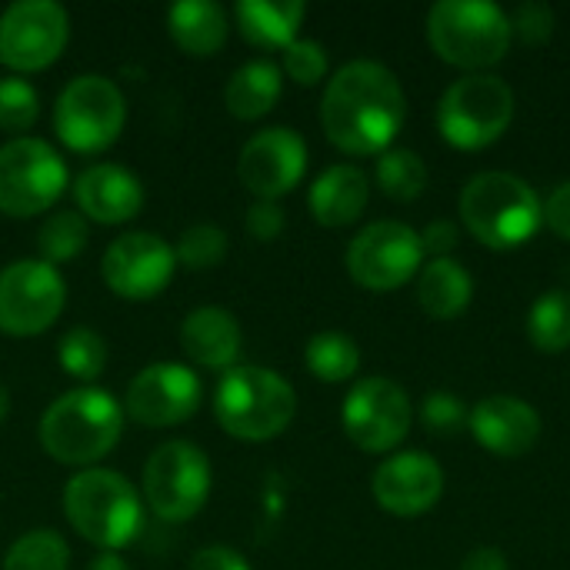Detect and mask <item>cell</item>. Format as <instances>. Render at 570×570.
I'll return each mask as SVG.
<instances>
[{
	"label": "cell",
	"instance_id": "cell-1",
	"mask_svg": "<svg viewBox=\"0 0 570 570\" xmlns=\"http://www.w3.org/2000/svg\"><path fill=\"white\" fill-rule=\"evenodd\" d=\"M407 117V97L394 70L377 60L344 63L324 87L321 124L327 140L351 154L371 157L391 150Z\"/></svg>",
	"mask_w": 570,
	"mask_h": 570
},
{
	"label": "cell",
	"instance_id": "cell-2",
	"mask_svg": "<svg viewBox=\"0 0 570 570\" xmlns=\"http://www.w3.org/2000/svg\"><path fill=\"white\" fill-rule=\"evenodd\" d=\"M124 404L94 384L60 394L40 417L37 438L47 458L57 464L87 471L97 468L124 434Z\"/></svg>",
	"mask_w": 570,
	"mask_h": 570
},
{
	"label": "cell",
	"instance_id": "cell-3",
	"mask_svg": "<svg viewBox=\"0 0 570 570\" xmlns=\"http://www.w3.org/2000/svg\"><path fill=\"white\" fill-rule=\"evenodd\" d=\"M63 514L70 528L100 551H124L144 528V501L137 488L110 468L77 471L63 488Z\"/></svg>",
	"mask_w": 570,
	"mask_h": 570
},
{
	"label": "cell",
	"instance_id": "cell-4",
	"mask_svg": "<svg viewBox=\"0 0 570 570\" xmlns=\"http://www.w3.org/2000/svg\"><path fill=\"white\" fill-rule=\"evenodd\" d=\"M464 227L494 250L528 244L544 224V204L534 187L504 170H484L471 177L458 200Z\"/></svg>",
	"mask_w": 570,
	"mask_h": 570
},
{
	"label": "cell",
	"instance_id": "cell-5",
	"mask_svg": "<svg viewBox=\"0 0 570 570\" xmlns=\"http://www.w3.org/2000/svg\"><path fill=\"white\" fill-rule=\"evenodd\" d=\"M297 414L294 387L271 367H230L214 391V417L237 441H271L291 428Z\"/></svg>",
	"mask_w": 570,
	"mask_h": 570
},
{
	"label": "cell",
	"instance_id": "cell-6",
	"mask_svg": "<svg viewBox=\"0 0 570 570\" xmlns=\"http://www.w3.org/2000/svg\"><path fill=\"white\" fill-rule=\"evenodd\" d=\"M434 53L461 70H488L511 50V20L488 0H441L428 13Z\"/></svg>",
	"mask_w": 570,
	"mask_h": 570
},
{
	"label": "cell",
	"instance_id": "cell-7",
	"mask_svg": "<svg viewBox=\"0 0 570 570\" xmlns=\"http://www.w3.org/2000/svg\"><path fill=\"white\" fill-rule=\"evenodd\" d=\"M127 124V100L104 73H80L67 80L53 104V130L73 154H100L117 144Z\"/></svg>",
	"mask_w": 570,
	"mask_h": 570
},
{
	"label": "cell",
	"instance_id": "cell-8",
	"mask_svg": "<svg viewBox=\"0 0 570 570\" xmlns=\"http://www.w3.org/2000/svg\"><path fill=\"white\" fill-rule=\"evenodd\" d=\"M514 120V90L498 73H468L454 80L438 104V130L458 150L494 144Z\"/></svg>",
	"mask_w": 570,
	"mask_h": 570
},
{
	"label": "cell",
	"instance_id": "cell-9",
	"mask_svg": "<svg viewBox=\"0 0 570 570\" xmlns=\"http://www.w3.org/2000/svg\"><path fill=\"white\" fill-rule=\"evenodd\" d=\"M67 180V164L47 140L13 137L0 147V214H47L60 200Z\"/></svg>",
	"mask_w": 570,
	"mask_h": 570
},
{
	"label": "cell",
	"instance_id": "cell-10",
	"mask_svg": "<svg viewBox=\"0 0 570 570\" xmlns=\"http://www.w3.org/2000/svg\"><path fill=\"white\" fill-rule=\"evenodd\" d=\"M210 498V461L190 441L160 444L144 464V501L167 521L184 524L200 514Z\"/></svg>",
	"mask_w": 570,
	"mask_h": 570
},
{
	"label": "cell",
	"instance_id": "cell-11",
	"mask_svg": "<svg viewBox=\"0 0 570 570\" xmlns=\"http://www.w3.org/2000/svg\"><path fill=\"white\" fill-rule=\"evenodd\" d=\"M70 40V17L57 0H13L0 13V63L17 77L57 63Z\"/></svg>",
	"mask_w": 570,
	"mask_h": 570
},
{
	"label": "cell",
	"instance_id": "cell-12",
	"mask_svg": "<svg viewBox=\"0 0 570 570\" xmlns=\"http://www.w3.org/2000/svg\"><path fill=\"white\" fill-rule=\"evenodd\" d=\"M67 304V284L47 261H13L0 271V334L37 337Z\"/></svg>",
	"mask_w": 570,
	"mask_h": 570
},
{
	"label": "cell",
	"instance_id": "cell-13",
	"mask_svg": "<svg viewBox=\"0 0 570 570\" xmlns=\"http://www.w3.org/2000/svg\"><path fill=\"white\" fill-rule=\"evenodd\" d=\"M424 264L421 234L401 220L367 224L347 247V271L367 291H397Z\"/></svg>",
	"mask_w": 570,
	"mask_h": 570
},
{
	"label": "cell",
	"instance_id": "cell-14",
	"mask_svg": "<svg viewBox=\"0 0 570 570\" xmlns=\"http://www.w3.org/2000/svg\"><path fill=\"white\" fill-rule=\"evenodd\" d=\"M344 434L367 454L394 451L411 431V401L387 377H364L351 387L341 407Z\"/></svg>",
	"mask_w": 570,
	"mask_h": 570
},
{
	"label": "cell",
	"instance_id": "cell-15",
	"mask_svg": "<svg viewBox=\"0 0 570 570\" xmlns=\"http://www.w3.org/2000/svg\"><path fill=\"white\" fill-rule=\"evenodd\" d=\"M204 401V384L194 367L177 361L147 364L124 394V414L140 428H177L197 414Z\"/></svg>",
	"mask_w": 570,
	"mask_h": 570
},
{
	"label": "cell",
	"instance_id": "cell-16",
	"mask_svg": "<svg viewBox=\"0 0 570 570\" xmlns=\"http://www.w3.org/2000/svg\"><path fill=\"white\" fill-rule=\"evenodd\" d=\"M174 247L150 230L120 234L100 261L104 284L124 301H154L174 277Z\"/></svg>",
	"mask_w": 570,
	"mask_h": 570
},
{
	"label": "cell",
	"instance_id": "cell-17",
	"mask_svg": "<svg viewBox=\"0 0 570 570\" xmlns=\"http://www.w3.org/2000/svg\"><path fill=\"white\" fill-rule=\"evenodd\" d=\"M307 170V144L291 127L257 130L237 157V177L257 200H277L291 194Z\"/></svg>",
	"mask_w": 570,
	"mask_h": 570
},
{
	"label": "cell",
	"instance_id": "cell-18",
	"mask_svg": "<svg viewBox=\"0 0 570 570\" xmlns=\"http://www.w3.org/2000/svg\"><path fill=\"white\" fill-rule=\"evenodd\" d=\"M374 501L397 518L428 514L444 494V471L428 451L391 454L371 481Z\"/></svg>",
	"mask_w": 570,
	"mask_h": 570
},
{
	"label": "cell",
	"instance_id": "cell-19",
	"mask_svg": "<svg viewBox=\"0 0 570 570\" xmlns=\"http://www.w3.org/2000/svg\"><path fill=\"white\" fill-rule=\"evenodd\" d=\"M468 424L478 444L498 458H524L541 438V414L511 394L478 401V407L468 414Z\"/></svg>",
	"mask_w": 570,
	"mask_h": 570
},
{
	"label": "cell",
	"instance_id": "cell-20",
	"mask_svg": "<svg viewBox=\"0 0 570 570\" xmlns=\"http://www.w3.org/2000/svg\"><path fill=\"white\" fill-rule=\"evenodd\" d=\"M73 200L83 220L94 224H127L144 207V187L137 174L120 164H90L73 180Z\"/></svg>",
	"mask_w": 570,
	"mask_h": 570
},
{
	"label": "cell",
	"instance_id": "cell-21",
	"mask_svg": "<svg viewBox=\"0 0 570 570\" xmlns=\"http://www.w3.org/2000/svg\"><path fill=\"white\" fill-rule=\"evenodd\" d=\"M244 347V334L237 317L227 307H197L184 317L180 324V351L187 354L190 364L204 371H230L237 367Z\"/></svg>",
	"mask_w": 570,
	"mask_h": 570
},
{
	"label": "cell",
	"instance_id": "cell-22",
	"mask_svg": "<svg viewBox=\"0 0 570 570\" xmlns=\"http://www.w3.org/2000/svg\"><path fill=\"white\" fill-rule=\"evenodd\" d=\"M367 197H371L367 174L354 164H334L311 184L307 204L317 224L347 227L364 214Z\"/></svg>",
	"mask_w": 570,
	"mask_h": 570
},
{
	"label": "cell",
	"instance_id": "cell-23",
	"mask_svg": "<svg viewBox=\"0 0 570 570\" xmlns=\"http://www.w3.org/2000/svg\"><path fill=\"white\" fill-rule=\"evenodd\" d=\"M167 30L174 43L190 57H214L230 33L227 10L214 0H177L167 10Z\"/></svg>",
	"mask_w": 570,
	"mask_h": 570
},
{
	"label": "cell",
	"instance_id": "cell-24",
	"mask_svg": "<svg viewBox=\"0 0 570 570\" xmlns=\"http://www.w3.org/2000/svg\"><path fill=\"white\" fill-rule=\"evenodd\" d=\"M307 7L301 0H237L234 20L247 43L261 50H284L297 40V30L304 23Z\"/></svg>",
	"mask_w": 570,
	"mask_h": 570
},
{
	"label": "cell",
	"instance_id": "cell-25",
	"mask_svg": "<svg viewBox=\"0 0 570 570\" xmlns=\"http://www.w3.org/2000/svg\"><path fill=\"white\" fill-rule=\"evenodd\" d=\"M284 90V70L274 60H247L240 63L224 90V104L237 120H261L274 110Z\"/></svg>",
	"mask_w": 570,
	"mask_h": 570
},
{
	"label": "cell",
	"instance_id": "cell-26",
	"mask_svg": "<svg viewBox=\"0 0 570 570\" xmlns=\"http://www.w3.org/2000/svg\"><path fill=\"white\" fill-rule=\"evenodd\" d=\"M474 297L471 274L454 257H431L417 277V301L434 321H454Z\"/></svg>",
	"mask_w": 570,
	"mask_h": 570
},
{
	"label": "cell",
	"instance_id": "cell-27",
	"mask_svg": "<svg viewBox=\"0 0 570 570\" xmlns=\"http://www.w3.org/2000/svg\"><path fill=\"white\" fill-rule=\"evenodd\" d=\"M304 364L307 371L324 381V384H341L351 381L361 367V347L354 344V337L341 334V331H321L307 341L304 347Z\"/></svg>",
	"mask_w": 570,
	"mask_h": 570
},
{
	"label": "cell",
	"instance_id": "cell-28",
	"mask_svg": "<svg viewBox=\"0 0 570 570\" xmlns=\"http://www.w3.org/2000/svg\"><path fill=\"white\" fill-rule=\"evenodd\" d=\"M528 337L544 354H561L570 347V294L548 291L528 314Z\"/></svg>",
	"mask_w": 570,
	"mask_h": 570
},
{
	"label": "cell",
	"instance_id": "cell-29",
	"mask_svg": "<svg viewBox=\"0 0 570 570\" xmlns=\"http://www.w3.org/2000/svg\"><path fill=\"white\" fill-rule=\"evenodd\" d=\"M70 568V548L67 541L50 531V528H37L20 534L10 551L3 554L0 570H67Z\"/></svg>",
	"mask_w": 570,
	"mask_h": 570
},
{
	"label": "cell",
	"instance_id": "cell-30",
	"mask_svg": "<svg viewBox=\"0 0 570 570\" xmlns=\"http://www.w3.org/2000/svg\"><path fill=\"white\" fill-rule=\"evenodd\" d=\"M377 187L391 200H401V204L417 200L428 187V167H424L421 154L404 150V147L384 150L377 160Z\"/></svg>",
	"mask_w": 570,
	"mask_h": 570
},
{
	"label": "cell",
	"instance_id": "cell-31",
	"mask_svg": "<svg viewBox=\"0 0 570 570\" xmlns=\"http://www.w3.org/2000/svg\"><path fill=\"white\" fill-rule=\"evenodd\" d=\"M57 361L73 381H97L107 367V341L90 327H70L57 344Z\"/></svg>",
	"mask_w": 570,
	"mask_h": 570
},
{
	"label": "cell",
	"instance_id": "cell-32",
	"mask_svg": "<svg viewBox=\"0 0 570 570\" xmlns=\"http://www.w3.org/2000/svg\"><path fill=\"white\" fill-rule=\"evenodd\" d=\"M87 220L77 210H57L50 214L40 230H37V247H40V261L47 264H67L73 261L83 247H87Z\"/></svg>",
	"mask_w": 570,
	"mask_h": 570
},
{
	"label": "cell",
	"instance_id": "cell-33",
	"mask_svg": "<svg viewBox=\"0 0 570 570\" xmlns=\"http://www.w3.org/2000/svg\"><path fill=\"white\" fill-rule=\"evenodd\" d=\"M227 234L217 227V224H190L177 244H174V257H177V267H187V271H214L224 264L227 257Z\"/></svg>",
	"mask_w": 570,
	"mask_h": 570
},
{
	"label": "cell",
	"instance_id": "cell-34",
	"mask_svg": "<svg viewBox=\"0 0 570 570\" xmlns=\"http://www.w3.org/2000/svg\"><path fill=\"white\" fill-rule=\"evenodd\" d=\"M40 114V97L27 77H3L0 80V130L7 134H23L37 124Z\"/></svg>",
	"mask_w": 570,
	"mask_h": 570
},
{
	"label": "cell",
	"instance_id": "cell-35",
	"mask_svg": "<svg viewBox=\"0 0 570 570\" xmlns=\"http://www.w3.org/2000/svg\"><path fill=\"white\" fill-rule=\"evenodd\" d=\"M284 73L301 87H314L327 77V50L317 40H294L284 47Z\"/></svg>",
	"mask_w": 570,
	"mask_h": 570
},
{
	"label": "cell",
	"instance_id": "cell-36",
	"mask_svg": "<svg viewBox=\"0 0 570 570\" xmlns=\"http://www.w3.org/2000/svg\"><path fill=\"white\" fill-rule=\"evenodd\" d=\"M421 421H424V428H428L431 434L451 438V434H458V431L468 424V411H464V404H461L458 394H451V391H434V394H428L424 404H421Z\"/></svg>",
	"mask_w": 570,
	"mask_h": 570
},
{
	"label": "cell",
	"instance_id": "cell-37",
	"mask_svg": "<svg viewBox=\"0 0 570 570\" xmlns=\"http://www.w3.org/2000/svg\"><path fill=\"white\" fill-rule=\"evenodd\" d=\"M508 20H511V33H518L531 47L548 43L554 33V10L548 3H521Z\"/></svg>",
	"mask_w": 570,
	"mask_h": 570
},
{
	"label": "cell",
	"instance_id": "cell-38",
	"mask_svg": "<svg viewBox=\"0 0 570 570\" xmlns=\"http://www.w3.org/2000/svg\"><path fill=\"white\" fill-rule=\"evenodd\" d=\"M287 227V217H284V207L277 200H254L250 210H247V234L261 244H271L284 234Z\"/></svg>",
	"mask_w": 570,
	"mask_h": 570
},
{
	"label": "cell",
	"instance_id": "cell-39",
	"mask_svg": "<svg viewBox=\"0 0 570 570\" xmlns=\"http://www.w3.org/2000/svg\"><path fill=\"white\" fill-rule=\"evenodd\" d=\"M187 570H250L247 558L234 548H224V544H210V548H200Z\"/></svg>",
	"mask_w": 570,
	"mask_h": 570
},
{
	"label": "cell",
	"instance_id": "cell-40",
	"mask_svg": "<svg viewBox=\"0 0 570 570\" xmlns=\"http://www.w3.org/2000/svg\"><path fill=\"white\" fill-rule=\"evenodd\" d=\"M544 224L558 237L570 240V180H564L561 187H554V194L548 197V204H544Z\"/></svg>",
	"mask_w": 570,
	"mask_h": 570
},
{
	"label": "cell",
	"instance_id": "cell-41",
	"mask_svg": "<svg viewBox=\"0 0 570 570\" xmlns=\"http://www.w3.org/2000/svg\"><path fill=\"white\" fill-rule=\"evenodd\" d=\"M458 227L451 224V220H434L424 234H421V247H424V254H431V257H448L454 247H458Z\"/></svg>",
	"mask_w": 570,
	"mask_h": 570
},
{
	"label": "cell",
	"instance_id": "cell-42",
	"mask_svg": "<svg viewBox=\"0 0 570 570\" xmlns=\"http://www.w3.org/2000/svg\"><path fill=\"white\" fill-rule=\"evenodd\" d=\"M461 570H508V558L498 548H478L464 558Z\"/></svg>",
	"mask_w": 570,
	"mask_h": 570
},
{
	"label": "cell",
	"instance_id": "cell-43",
	"mask_svg": "<svg viewBox=\"0 0 570 570\" xmlns=\"http://www.w3.org/2000/svg\"><path fill=\"white\" fill-rule=\"evenodd\" d=\"M87 570H130V564L120 554H114V551H100Z\"/></svg>",
	"mask_w": 570,
	"mask_h": 570
},
{
	"label": "cell",
	"instance_id": "cell-44",
	"mask_svg": "<svg viewBox=\"0 0 570 570\" xmlns=\"http://www.w3.org/2000/svg\"><path fill=\"white\" fill-rule=\"evenodd\" d=\"M7 414H10V394H7V387L0 384V424L7 421Z\"/></svg>",
	"mask_w": 570,
	"mask_h": 570
}]
</instances>
